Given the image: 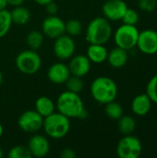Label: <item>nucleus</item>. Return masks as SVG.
Instances as JSON below:
<instances>
[{"instance_id": "nucleus-11", "label": "nucleus", "mask_w": 157, "mask_h": 158, "mask_svg": "<svg viewBox=\"0 0 157 158\" xmlns=\"http://www.w3.org/2000/svg\"><path fill=\"white\" fill-rule=\"evenodd\" d=\"M42 32L51 39L65 34V22L56 15H49L42 23Z\"/></svg>"}, {"instance_id": "nucleus-5", "label": "nucleus", "mask_w": 157, "mask_h": 158, "mask_svg": "<svg viewBox=\"0 0 157 158\" xmlns=\"http://www.w3.org/2000/svg\"><path fill=\"white\" fill-rule=\"evenodd\" d=\"M17 69L24 74L31 75L39 71L42 59L36 51L29 49L20 52L15 59Z\"/></svg>"}, {"instance_id": "nucleus-16", "label": "nucleus", "mask_w": 157, "mask_h": 158, "mask_svg": "<svg viewBox=\"0 0 157 158\" xmlns=\"http://www.w3.org/2000/svg\"><path fill=\"white\" fill-rule=\"evenodd\" d=\"M152 105L153 102L151 101L150 97L147 95L146 93H144L136 95L132 99L130 107L133 114H135L138 117H144L150 112Z\"/></svg>"}, {"instance_id": "nucleus-25", "label": "nucleus", "mask_w": 157, "mask_h": 158, "mask_svg": "<svg viewBox=\"0 0 157 158\" xmlns=\"http://www.w3.org/2000/svg\"><path fill=\"white\" fill-rule=\"evenodd\" d=\"M65 85H66L68 91L75 93V94H80L84 87V83H83V81L81 80V78L74 76V75L69 76V78L65 82Z\"/></svg>"}, {"instance_id": "nucleus-9", "label": "nucleus", "mask_w": 157, "mask_h": 158, "mask_svg": "<svg viewBox=\"0 0 157 158\" xmlns=\"http://www.w3.org/2000/svg\"><path fill=\"white\" fill-rule=\"evenodd\" d=\"M53 48L54 53L57 58L61 60H67L74 56L76 44L71 36L68 34H63L55 39Z\"/></svg>"}, {"instance_id": "nucleus-15", "label": "nucleus", "mask_w": 157, "mask_h": 158, "mask_svg": "<svg viewBox=\"0 0 157 158\" xmlns=\"http://www.w3.org/2000/svg\"><path fill=\"white\" fill-rule=\"evenodd\" d=\"M68 66L64 63H55L47 70L48 80L56 84H63L70 76Z\"/></svg>"}, {"instance_id": "nucleus-35", "label": "nucleus", "mask_w": 157, "mask_h": 158, "mask_svg": "<svg viewBox=\"0 0 157 158\" xmlns=\"http://www.w3.org/2000/svg\"><path fill=\"white\" fill-rule=\"evenodd\" d=\"M6 5H7L6 4V0H0V10L6 8Z\"/></svg>"}, {"instance_id": "nucleus-26", "label": "nucleus", "mask_w": 157, "mask_h": 158, "mask_svg": "<svg viewBox=\"0 0 157 158\" xmlns=\"http://www.w3.org/2000/svg\"><path fill=\"white\" fill-rule=\"evenodd\" d=\"M82 31V25L81 21L78 19H69L67 22H65V33L68 35L73 37V36H78L81 33Z\"/></svg>"}, {"instance_id": "nucleus-30", "label": "nucleus", "mask_w": 157, "mask_h": 158, "mask_svg": "<svg viewBox=\"0 0 157 158\" xmlns=\"http://www.w3.org/2000/svg\"><path fill=\"white\" fill-rule=\"evenodd\" d=\"M138 6L144 12H153L157 6V0H139Z\"/></svg>"}, {"instance_id": "nucleus-29", "label": "nucleus", "mask_w": 157, "mask_h": 158, "mask_svg": "<svg viewBox=\"0 0 157 158\" xmlns=\"http://www.w3.org/2000/svg\"><path fill=\"white\" fill-rule=\"evenodd\" d=\"M121 20L123 21L124 24L136 25L140 20V15L134 8L128 7V9L126 10V12H125V14H124Z\"/></svg>"}, {"instance_id": "nucleus-6", "label": "nucleus", "mask_w": 157, "mask_h": 158, "mask_svg": "<svg viewBox=\"0 0 157 158\" xmlns=\"http://www.w3.org/2000/svg\"><path fill=\"white\" fill-rule=\"evenodd\" d=\"M139 32L140 31L136 25H128L123 23L117 29L114 34L116 45L127 51L133 49L136 47Z\"/></svg>"}, {"instance_id": "nucleus-2", "label": "nucleus", "mask_w": 157, "mask_h": 158, "mask_svg": "<svg viewBox=\"0 0 157 158\" xmlns=\"http://www.w3.org/2000/svg\"><path fill=\"white\" fill-rule=\"evenodd\" d=\"M112 36V26L110 20L105 17L93 19L85 31V39L89 44H105Z\"/></svg>"}, {"instance_id": "nucleus-7", "label": "nucleus", "mask_w": 157, "mask_h": 158, "mask_svg": "<svg viewBox=\"0 0 157 158\" xmlns=\"http://www.w3.org/2000/svg\"><path fill=\"white\" fill-rule=\"evenodd\" d=\"M116 152L119 158H138L142 155L143 144L136 136L124 135L118 143Z\"/></svg>"}, {"instance_id": "nucleus-36", "label": "nucleus", "mask_w": 157, "mask_h": 158, "mask_svg": "<svg viewBox=\"0 0 157 158\" xmlns=\"http://www.w3.org/2000/svg\"><path fill=\"white\" fill-rule=\"evenodd\" d=\"M3 132H4V129H3L2 124L0 123V138H1V137H2V135H3Z\"/></svg>"}, {"instance_id": "nucleus-27", "label": "nucleus", "mask_w": 157, "mask_h": 158, "mask_svg": "<svg viewBox=\"0 0 157 158\" xmlns=\"http://www.w3.org/2000/svg\"><path fill=\"white\" fill-rule=\"evenodd\" d=\"M9 158H31V154L28 148V146L23 145H16L12 147L8 152Z\"/></svg>"}, {"instance_id": "nucleus-4", "label": "nucleus", "mask_w": 157, "mask_h": 158, "mask_svg": "<svg viewBox=\"0 0 157 158\" xmlns=\"http://www.w3.org/2000/svg\"><path fill=\"white\" fill-rule=\"evenodd\" d=\"M43 129L50 138L62 139L68 135L70 130L69 118L59 112H54L43 118Z\"/></svg>"}, {"instance_id": "nucleus-33", "label": "nucleus", "mask_w": 157, "mask_h": 158, "mask_svg": "<svg viewBox=\"0 0 157 158\" xmlns=\"http://www.w3.org/2000/svg\"><path fill=\"white\" fill-rule=\"evenodd\" d=\"M24 1L25 0H6V4L12 6H21Z\"/></svg>"}, {"instance_id": "nucleus-31", "label": "nucleus", "mask_w": 157, "mask_h": 158, "mask_svg": "<svg viewBox=\"0 0 157 158\" xmlns=\"http://www.w3.org/2000/svg\"><path fill=\"white\" fill-rule=\"evenodd\" d=\"M44 6H45L46 11H47V13L49 15H56V13L58 11V6L55 1H52L50 3H48Z\"/></svg>"}, {"instance_id": "nucleus-19", "label": "nucleus", "mask_w": 157, "mask_h": 158, "mask_svg": "<svg viewBox=\"0 0 157 158\" xmlns=\"http://www.w3.org/2000/svg\"><path fill=\"white\" fill-rule=\"evenodd\" d=\"M56 104L47 96H41L35 101V110L44 118L55 112Z\"/></svg>"}, {"instance_id": "nucleus-12", "label": "nucleus", "mask_w": 157, "mask_h": 158, "mask_svg": "<svg viewBox=\"0 0 157 158\" xmlns=\"http://www.w3.org/2000/svg\"><path fill=\"white\" fill-rule=\"evenodd\" d=\"M128 7L129 6L124 0H105L102 10L105 19L112 21H118L122 19Z\"/></svg>"}, {"instance_id": "nucleus-23", "label": "nucleus", "mask_w": 157, "mask_h": 158, "mask_svg": "<svg viewBox=\"0 0 157 158\" xmlns=\"http://www.w3.org/2000/svg\"><path fill=\"white\" fill-rule=\"evenodd\" d=\"M105 112L109 118L114 119V120H118L124 114V110H123L122 106L119 103L116 102L115 100L105 104Z\"/></svg>"}, {"instance_id": "nucleus-24", "label": "nucleus", "mask_w": 157, "mask_h": 158, "mask_svg": "<svg viewBox=\"0 0 157 158\" xmlns=\"http://www.w3.org/2000/svg\"><path fill=\"white\" fill-rule=\"evenodd\" d=\"M12 25V19L10 11L6 8L0 10V38L4 37L10 30Z\"/></svg>"}, {"instance_id": "nucleus-8", "label": "nucleus", "mask_w": 157, "mask_h": 158, "mask_svg": "<svg viewBox=\"0 0 157 158\" xmlns=\"http://www.w3.org/2000/svg\"><path fill=\"white\" fill-rule=\"evenodd\" d=\"M43 118L36 110H27L23 112L19 119L18 125L25 132L33 133L43 128Z\"/></svg>"}, {"instance_id": "nucleus-38", "label": "nucleus", "mask_w": 157, "mask_h": 158, "mask_svg": "<svg viewBox=\"0 0 157 158\" xmlns=\"http://www.w3.org/2000/svg\"><path fill=\"white\" fill-rule=\"evenodd\" d=\"M3 156V151H2V149L0 148V158Z\"/></svg>"}, {"instance_id": "nucleus-21", "label": "nucleus", "mask_w": 157, "mask_h": 158, "mask_svg": "<svg viewBox=\"0 0 157 158\" xmlns=\"http://www.w3.org/2000/svg\"><path fill=\"white\" fill-rule=\"evenodd\" d=\"M118 128L119 132L123 135L132 134L136 129V121L132 117L123 115L118 119Z\"/></svg>"}, {"instance_id": "nucleus-18", "label": "nucleus", "mask_w": 157, "mask_h": 158, "mask_svg": "<svg viewBox=\"0 0 157 158\" xmlns=\"http://www.w3.org/2000/svg\"><path fill=\"white\" fill-rule=\"evenodd\" d=\"M108 51L105 47V44H90L87 48L86 56L91 62L95 64H102L107 58Z\"/></svg>"}, {"instance_id": "nucleus-34", "label": "nucleus", "mask_w": 157, "mask_h": 158, "mask_svg": "<svg viewBox=\"0 0 157 158\" xmlns=\"http://www.w3.org/2000/svg\"><path fill=\"white\" fill-rule=\"evenodd\" d=\"M33 1L36 4L40 5V6H45V5H47L48 3H50V2H52L54 0H33Z\"/></svg>"}, {"instance_id": "nucleus-13", "label": "nucleus", "mask_w": 157, "mask_h": 158, "mask_svg": "<svg viewBox=\"0 0 157 158\" xmlns=\"http://www.w3.org/2000/svg\"><path fill=\"white\" fill-rule=\"evenodd\" d=\"M28 148L32 157L42 158L48 155L50 151V143L45 136L35 134L30 138Z\"/></svg>"}, {"instance_id": "nucleus-14", "label": "nucleus", "mask_w": 157, "mask_h": 158, "mask_svg": "<svg viewBox=\"0 0 157 158\" xmlns=\"http://www.w3.org/2000/svg\"><path fill=\"white\" fill-rule=\"evenodd\" d=\"M91 61L87 56L77 55L71 57V60L68 64V69L71 75L77 77H84L87 75L91 69Z\"/></svg>"}, {"instance_id": "nucleus-20", "label": "nucleus", "mask_w": 157, "mask_h": 158, "mask_svg": "<svg viewBox=\"0 0 157 158\" xmlns=\"http://www.w3.org/2000/svg\"><path fill=\"white\" fill-rule=\"evenodd\" d=\"M10 16L12 23H15L17 25H25L31 19L30 10L22 5L14 6L12 11H10Z\"/></svg>"}, {"instance_id": "nucleus-3", "label": "nucleus", "mask_w": 157, "mask_h": 158, "mask_svg": "<svg viewBox=\"0 0 157 158\" xmlns=\"http://www.w3.org/2000/svg\"><path fill=\"white\" fill-rule=\"evenodd\" d=\"M56 106L59 113L71 118H80L84 108V104L79 94H75L69 91L63 92L57 98Z\"/></svg>"}, {"instance_id": "nucleus-28", "label": "nucleus", "mask_w": 157, "mask_h": 158, "mask_svg": "<svg viewBox=\"0 0 157 158\" xmlns=\"http://www.w3.org/2000/svg\"><path fill=\"white\" fill-rule=\"evenodd\" d=\"M145 93L150 97L153 104L157 105V74L153 76L149 80V81L146 85Z\"/></svg>"}, {"instance_id": "nucleus-1", "label": "nucleus", "mask_w": 157, "mask_h": 158, "mask_svg": "<svg viewBox=\"0 0 157 158\" xmlns=\"http://www.w3.org/2000/svg\"><path fill=\"white\" fill-rule=\"evenodd\" d=\"M118 91V85L115 81L106 76L97 77L91 84V94L93 98L103 105L116 100Z\"/></svg>"}, {"instance_id": "nucleus-10", "label": "nucleus", "mask_w": 157, "mask_h": 158, "mask_svg": "<svg viewBox=\"0 0 157 158\" xmlns=\"http://www.w3.org/2000/svg\"><path fill=\"white\" fill-rule=\"evenodd\" d=\"M136 47L145 55L157 53V31L152 29L143 30L139 32Z\"/></svg>"}, {"instance_id": "nucleus-32", "label": "nucleus", "mask_w": 157, "mask_h": 158, "mask_svg": "<svg viewBox=\"0 0 157 158\" xmlns=\"http://www.w3.org/2000/svg\"><path fill=\"white\" fill-rule=\"evenodd\" d=\"M60 157L62 158H75L76 153L71 148H65L60 153Z\"/></svg>"}, {"instance_id": "nucleus-17", "label": "nucleus", "mask_w": 157, "mask_h": 158, "mask_svg": "<svg viewBox=\"0 0 157 158\" xmlns=\"http://www.w3.org/2000/svg\"><path fill=\"white\" fill-rule=\"evenodd\" d=\"M128 59H129L128 51L118 46L113 48L110 52H108L107 58H106L108 64L114 69L123 68L127 64Z\"/></svg>"}, {"instance_id": "nucleus-22", "label": "nucleus", "mask_w": 157, "mask_h": 158, "mask_svg": "<svg viewBox=\"0 0 157 158\" xmlns=\"http://www.w3.org/2000/svg\"><path fill=\"white\" fill-rule=\"evenodd\" d=\"M27 45L31 50H38L43 43V33L39 31H31L26 37Z\"/></svg>"}, {"instance_id": "nucleus-37", "label": "nucleus", "mask_w": 157, "mask_h": 158, "mask_svg": "<svg viewBox=\"0 0 157 158\" xmlns=\"http://www.w3.org/2000/svg\"><path fill=\"white\" fill-rule=\"evenodd\" d=\"M2 82H3V74H2V72H1V70H0V86H1V84H2Z\"/></svg>"}]
</instances>
